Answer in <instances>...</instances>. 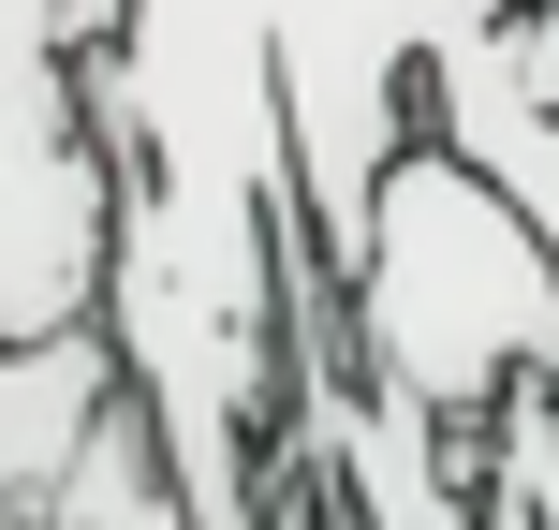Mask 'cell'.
Listing matches in <instances>:
<instances>
[{"mask_svg":"<svg viewBox=\"0 0 559 530\" xmlns=\"http://www.w3.org/2000/svg\"><path fill=\"white\" fill-rule=\"evenodd\" d=\"M0 530H192V502H177V443H163V413H147V384L104 413V443L74 457L59 502H15Z\"/></svg>","mask_w":559,"mask_h":530,"instance_id":"obj_4","label":"cell"},{"mask_svg":"<svg viewBox=\"0 0 559 530\" xmlns=\"http://www.w3.org/2000/svg\"><path fill=\"white\" fill-rule=\"evenodd\" d=\"M0 30H29V45H59V59H104L118 30H133V0H15Z\"/></svg>","mask_w":559,"mask_h":530,"instance_id":"obj_5","label":"cell"},{"mask_svg":"<svg viewBox=\"0 0 559 530\" xmlns=\"http://www.w3.org/2000/svg\"><path fill=\"white\" fill-rule=\"evenodd\" d=\"M0 104H15V236H0V339L104 325L118 236H133V177L88 133V74L29 30H0Z\"/></svg>","mask_w":559,"mask_h":530,"instance_id":"obj_2","label":"cell"},{"mask_svg":"<svg viewBox=\"0 0 559 530\" xmlns=\"http://www.w3.org/2000/svg\"><path fill=\"white\" fill-rule=\"evenodd\" d=\"M133 398V354L118 325H59V339H0V516L59 502L74 457L104 443V413Z\"/></svg>","mask_w":559,"mask_h":530,"instance_id":"obj_3","label":"cell"},{"mask_svg":"<svg viewBox=\"0 0 559 530\" xmlns=\"http://www.w3.org/2000/svg\"><path fill=\"white\" fill-rule=\"evenodd\" d=\"M501 45H515V74H531V104H559V0H531Z\"/></svg>","mask_w":559,"mask_h":530,"instance_id":"obj_6","label":"cell"},{"mask_svg":"<svg viewBox=\"0 0 559 530\" xmlns=\"http://www.w3.org/2000/svg\"><path fill=\"white\" fill-rule=\"evenodd\" d=\"M368 368L442 427H501L515 384H559V251L456 133H413L354 266Z\"/></svg>","mask_w":559,"mask_h":530,"instance_id":"obj_1","label":"cell"}]
</instances>
